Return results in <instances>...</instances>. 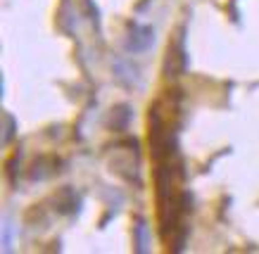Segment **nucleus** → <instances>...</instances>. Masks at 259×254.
Returning <instances> with one entry per match:
<instances>
[{
  "mask_svg": "<svg viewBox=\"0 0 259 254\" xmlns=\"http://www.w3.org/2000/svg\"><path fill=\"white\" fill-rule=\"evenodd\" d=\"M145 230H148V226L145 223H138L136 226V240H138V252H145L148 249V235H145Z\"/></svg>",
  "mask_w": 259,
  "mask_h": 254,
  "instance_id": "nucleus-2",
  "label": "nucleus"
},
{
  "mask_svg": "<svg viewBox=\"0 0 259 254\" xmlns=\"http://www.w3.org/2000/svg\"><path fill=\"white\" fill-rule=\"evenodd\" d=\"M126 45L131 53H143L152 45V29L150 26H141V24H134L131 31H128V40Z\"/></svg>",
  "mask_w": 259,
  "mask_h": 254,
  "instance_id": "nucleus-1",
  "label": "nucleus"
},
{
  "mask_svg": "<svg viewBox=\"0 0 259 254\" xmlns=\"http://www.w3.org/2000/svg\"><path fill=\"white\" fill-rule=\"evenodd\" d=\"M3 121H5V133H3V143H8V140H10V133H12V126H15V121H12V117H10V114H5V117H3Z\"/></svg>",
  "mask_w": 259,
  "mask_h": 254,
  "instance_id": "nucleus-3",
  "label": "nucleus"
}]
</instances>
